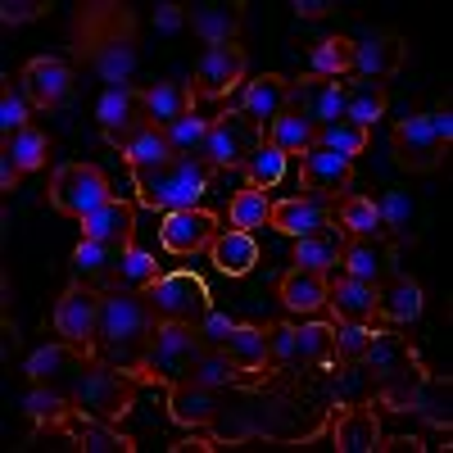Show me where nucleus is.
<instances>
[{
	"mask_svg": "<svg viewBox=\"0 0 453 453\" xmlns=\"http://www.w3.org/2000/svg\"><path fill=\"white\" fill-rule=\"evenodd\" d=\"M73 59L109 87H127L141 64V23L123 0H82L73 10Z\"/></svg>",
	"mask_w": 453,
	"mask_h": 453,
	"instance_id": "f257e3e1",
	"label": "nucleus"
},
{
	"mask_svg": "<svg viewBox=\"0 0 453 453\" xmlns=\"http://www.w3.org/2000/svg\"><path fill=\"white\" fill-rule=\"evenodd\" d=\"M155 326H159V318L150 309L145 290H104L91 354L100 363L145 376V354H150V340H155Z\"/></svg>",
	"mask_w": 453,
	"mask_h": 453,
	"instance_id": "f03ea898",
	"label": "nucleus"
},
{
	"mask_svg": "<svg viewBox=\"0 0 453 453\" xmlns=\"http://www.w3.org/2000/svg\"><path fill=\"white\" fill-rule=\"evenodd\" d=\"M59 386L68 390L78 418H96V422H113V426H119L127 412L136 408V395L145 386V376L141 372H123L113 363H100L91 354V358H82L78 367H73Z\"/></svg>",
	"mask_w": 453,
	"mask_h": 453,
	"instance_id": "7ed1b4c3",
	"label": "nucleus"
},
{
	"mask_svg": "<svg viewBox=\"0 0 453 453\" xmlns=\"http://www.w3.org/2000/svg\"><path fill=\"white\" fill-rule=\"evenodd\" d=\"M132 181H136V204L177 213V209H200V200L213 186V168H209V159L173 155L155 168H132Z\"/></svg>",
	"mask_w": 453,
	"mask_h": 453,
	"instance_id": "20e7f679",
	"label": "nucleus"
},
{
	"mask_svg": "<svg viewBox=\"0 0 453 453\" xmlns=\"http://www.w3.org/2000/svg\"><path fill=\"white\" fill-rule=\"evenodd\" d=\"M46 200H50L55 213L82 222V218H91L100 204H109L113 191H109L104 168H96V164H59L55 177H50V186H46Z\"/></svg>",
	"mask_w": 453,
	"mask_h": 453,
	"instance_id": "39448f33",
	"label": "nucleus"
},
{
	"mask_svg": "<svg viewBox=\"0 0 453 453\" xmlns=\"http://www.w3.org/2000/svg\"><path fill=\"white\" fill-rule=\"evenodd\" d=\"M204 349V340L196 326L186 322H159L155 326V340H150V354H145V381H186Z\"/></svg>",
	"mask_w": 453,
	"mask_h": 453,
	"instance_id": "423d86ee",
	"label": "nucleus"
},
{
	"mask_svg": "<svg viewBox=\"0 0 453 453\" xmlns=\"http://www.w3.org/2000/svg\"><path fill=\"white\" fill-rule=\"evenodd\" d=\"M268 141L263 127L254 119H245L241 109H222L218 119H209V141H204V159L213 173H226V168H245V159L254 150Z\"/></svg>",
	"mask_w": 453,
	"mask_h": 453,
	"instance_id": "0eeeda50",
	"label": "nucleus"
},
{
	"mask_svg": "<svg viewBox=\"0 0 453 453\" xmlns=\"http://www.w3.org/2000/svg\"><path fill=\"white\" fill-rule=\"evenodd\" d=\"M150 309H155L159 322H186V326H200L204 313L213 309L209 304V286L196 277V273H168L159 277L155 286L145 290Z\"/></svg>",
	"mask_w": 453,
	"mask_h": 453,
	"instance_id": "6e6552de",
	"label": "nucleus"
},
{
	"mask_svg": "<svg viewBox=\"0 0 453 453\" xmlns=\"http://www.w3.org/2000/svg\"><path fill=\"white\" fill-rule=\"evenodd\" d=\"M19 82L32 100L36 113H50V109H68L78 100V64L68 59H50V55H36L23 64Z\"/></svg>",
	"mask_w": 453,
	"mask_h": 453,
	"instance_id": "1a4fd4ad",
	"label": "nucleus"
},
{
	"mask_svg": "<svg viewBox=\"0 0 453 453\" xmlns=\"http://www.w3.org/2000/svg\"><path fill=\"white\" fill-rule=\"evenodd\" d=\"M100 299H104V290L73 281V286L55 299V313H50L55 335L91 354V345H96V326H100Z\"/></svg>",
	"mask_w": 453,
	"mask_h": 453,
	"instance_id": "9d476101",
	"label": "nucleus"
},
{
	"mask_svg": "<svg viewBox=\"0 0 453 453\" xmlns=\"http://www.w3.org/2000/svg\"><path fill=\"white\" fill-rule=\"evenodd\" d=\"M390 155H395V164L403 173L426 177V173H435L449 159V150L435 141L426 113H403V119L395 123V132H390Z\"/></svg>",
	"mask_w": 453,
	"mask_h": 453,
	"instance_id": "9b49d317",
	"label": "nucleus"
},
{
	"mask_svg": "<svg viewBox=\"0 0 453 453\" xmlns=\"http://www.w3.org/2000/svg\"><path fill=\"white\" fill-rule=\"evenodd\" d=\"M245 87V50L236 42H218L200 55L191 91L196 100H232Z\"/></svg>",
	"mask_w": 453,
	"mask_h": 453,
	"instance_id": "f8f14e48",
	"label": "nucleus"
},
{
	"mask_svg": "<svg viewBox=\"0 0 453 453\" xmlns=\"http://www.w3.org/2000/svg\"><path fill=\"white\" fill-rule=\"evenodd\" d=\"M345 100H349V82L345 78H318V73H309V78L290 82V96H286V109L299 113V119H309L318 127L345 119Z\"/></svg>",
	"mask_w": 453,
	"mask_h": 453,
	"instance_id": "ddd939ff",
	"label": "nucleus"
},
{
	"mask_svg": "<svg viewBox=\"0 0 453 453\" xmlns=\"http://www.w3.org/2000/svg\"><path fill=\"white\" fill-rule=\"evenodd\" d=\"M331 222H335V200L309 196V191L273 200V213H268V226H273V232H281V236H290V241L318 236V232H326Z\"/></svg>",
	"mask_w": 453,
	"mask_h": 453,
	"instance_id": "4468645a",
	"label": "nucleus"
},
{
	"mask_svg": "<svg viewBox=\"0 0 453 453\" xmlns=\"http://www.w3.org/2000/svg\"><path fill=\"white\" fill-rule=\"evenodd\" d=\"M119 155L127 159V168H155L164 159H173V141L159 123H150L145 113L141 119H132L127 127H113V132H100Z\"/></svg>",
	"mask_w": 453,
	"mask_h": 453,
	"instance_id": "2eb2a0df",
	"label": "nucleus"
},
{
	"mask_svg": "<svg viewBox=\"0 0 453 453\" xmlns=\"http://www.w3.org/2000/svg\"><path fill=\"white\" fill-rule=\"evenodd\" d=\"M340 273H349L367 286H381L386 277L399 273V245L386 241V236H349L345 258H340Z\"/></svg>",
	"mask_w": 453,
	"mask_h": 453,
	"instance_id": "dca6fc26",
	"label": "nucleus"
},
{
	"mask_svg": "<svg viewBox=\"0 0 453 453\" xmlns=\"http://www.w3.org/2000/svg\"><path fill=\"white\" fill-rule=\"evenodd\" d=\"M403 59H408V42L399 32L381 27V32H372L367 42H354L349 73L363 78V82H386V78H395V73L403 68Z\"/></svg>",
	"mask_w": 453,
	"mask_h": 453,
	"instance_id": "f3484780",
	"label": "nucleus"
},
{
	"mask_svg": "<svg viewBox=\"0 0 453 453\" xmlns=\"http://www.w3.org/2000/svg\"><path fill=\"white\" fill-rule=\"evenodd\" d=\"M354 181V159L335 155L326 145H313L309 155H299V186L309 196H326V200H340Z\"/></svg>",
	"mask_w": 453,
	"mask_h": 453,
	"instance_id": "a211bd4d",
	"label": "nucleus"
},
{
	"mask_svg": "<svg viewBox=\"0 0 453 453\" xmlns=\"http://www.w3.org/2000/svg\"><path fill=\"white\" fill-rule=\"evenodd\" d=\"M218 236V218L209 209H177V213H164V226H159V241L168 254L177 258H191L200 250H209Z\"/></svg>",
	"mask_w": 453,
	"mask_h": 453,
	"instance_id": "6ab92c4d",
	"label": "nucleus"
},
{
	"mask_svg": "<svg viewBox=\"0 0 453 453\" xmlns=\"http://www.w3.org/2000/svg\"><path fill=\"white\" fill-rule=\"evenodd\" d=\"M222 395L226 390H209V386H200V381H173L168 386V418L177 422V426H191V431H200V426H213L218 418H222Z\"/></svg>",
	"mask_w": 453,
	"mask_h": 453,
	"instance_id": "aec40b11",
	"label": "nucleus"
},
{
	"mask_svg": "<svg viewBox=\"0 0 453 453\" xmlns=\"http://www.w3.org/2000/svg\"><path fill=\"white\" fill-rule=\"evenodd\" d=\"M426 309V295H422V281H412L408 273H395L376 286V318L390 322V326H412Z\"/></svg>",
	"mask_w": 453,
	"mask_h": 453,
	"instance_id": "412c9836",
	"label": "nucleus"
},
{
	"mask_svg": "<svg viewBox=\"0 0 453 453\" xmlns=\"http://www.w3.org/2000/svg\"><path fill=\"white\" fill-rule=\"evenodd\" d=\"M286 96H290V78H281V73H258V78H250L241 87V100L226 104V109H241L245 119H254L263 132H268V123L277 119V113H286Z\"/></svg>",
	"mask_w": 453,
	"mask_h": 453,
	"instance_id": "4be33fe9",
	"label": "nucleus"
},
{
	"mask_svg": "<svg viewBox=\"0 0 453 453\" xmlns=\"http://www.w3.org/2000/svg\"><path fill=\"white\" fill-rule=\"evenodd\" d=\"M23 412L32 418V426H36V431H55V435H64V431H68V422L78 418V408H73L68 390H64V386H55V381H27Z\"/></svg>",
	"mask_w": 453,
	"mask_h": 453,
	"instance_id": "5701e85b",
	"label": "nucleus"
},
{
	"mask_svg": "<svg viewBox=\"0 0 453 453\" xmlns=\"http://www.w3.org/2000/svg\"><path fill=\"white\" fill-rule=\"evenodd\" d=\"M326 309L335 313V322H367L376 318V286L349 277V273H331L326 277Z\"/></svg>",
	"mask_w": 453,
	"mask_h": 453,
	"instance_id": "b1692460",
	"label": "nucleus"
},
{
	"mask_svg": "<svg viewBox=\"0 0 453 453\" xmlns=\"http://www.w3.org/2000/svg\"><path fill=\"white\" fill-rule=\"evenodd\" d=\"M141 109H145V119H150V123L173 127L177 119L196 113V91H191V82H181V78L150 82V87H141Z\"/></svg>",
	"mask_w": 453,
	"mask_h": 453,
	"instance_id": "393cba45",
	"label": "nucleus"
},
{
	"mask_svg": "<svg viewBox=\"0 0 453 453\" xmlns=\"http://www.w3.org/2000/svg\"><path fill=\"white\" fill-rule=\"evenodd\" d=\"M331 444L340 453H376V449H386L381 444V422H376L372 403H354V408L340 412V418L331 422Z\"/></svg>",
	"mask_w": 453,
	"mask_h": 453,
	"instance_id": "a878e982",
	"label": "nucleus"
},
{
	"mask_svg": "<svg viewBox=\"0 0 453 453\" xmlns=\"http://www.w3.org/2000/svg\"><path fill=\"white\" fill-rule=\"evenodd\" d=\"M82 241H100V245H136V204L127 200H109L100 204L91 218H82Z\"/></svg>",
	"mask_w": 453,
	"mask_h": 453,
	"instance_id": "bb28decb",
	"label": "nucleus"
},
{
	"mask_svg": "<svg viewBox=\"0 0 453 453\" xmlns=\"http://www.w3.org/2000/svg\"><path fill=\"white\" fill-rule=\"evenodd\" d=\"M263 376L268 372H245L226 349H200V358H196L186 381H200L209 390H245V386H258Z\"/></svg>",
	"mask_w": 453,
	"mask_h": 453,
	"instance_id": "cd10ccee",
	"label": "nucleus"
},
{
	"mask_svg": "<svg viewBox=\"0 0 453 453\" xmlns=\"http://www.w3.org/2000/svg\"><path fill=\"white\" fill-rule=\"evenodd\" d=\"M277 299L286 313H299V318H313L326 309V273H309V268H290L281 273L277 281Z\"/></svg>",
	"mask_w": 453,
	"mask_h": 453,
	"instance_id": "c85d7f7f",
	"label": "nucleus"
},
{
	"mask_svg": "<svg viewBox=\"0 0 453 453\" xmlns=\"http://www.w3.org/2000/svg\"><path fill=\"white\" fill-rule=\"evenodd\" d=\"M127 250L119 245H100V241H78V250H73L68 268H73V281L82 286H96V290H109L113 286V273H119Z\"/></svg>",
	"mask_w": 453,
	"mask_h": 453,
	"instance_id": "c756f323",
	"label": "nucleus"
},
{
	"mask_svg": "<svg viewBox=\"0 0 453 453\" xmlns=\"http://www.w3.org/2000/svg\"><path fill=\"white\" fill-rule=\"evenodd\" d=\"M345 232L340 226H326L318 236H299L290 250V268H309V273H340V258H345Z\"/></svg>",
	"mask_w": 453,
	"mask_h": 453,
	"instance_id": "7c9ffc66",
	"label": "nucleus"
},
{
	"mask_svg": "<svg viewBox=\"0 0 453 453\" xmlns=\"http://www.w3.org/2000/svg\"><path fill=\"white\" fill-rule=\"evenodd\" d=\"M186 27H191L200 42L218 46V42H236L245 27V5L232 0V5H191L186 10Z\"/></svg>",
	"mask_w": 453,
	"mask_h": 453,
	"instance_id": "2f4dec72",
	"label": "nucleus"
},
{
	"mask_svg": "<svg viewBox=\"0 0 453 453\" xmlns=\"http://www.w3.org/2000/svg\"><path fill=\"white\" fill-rule=\"evenodd\" d=\"M209 258H213V268L222 277H245V273H254V263H258V241H254V232H236V226H226V232L213 236Z\"/></svg>",
	"mask_w": 453,
	"mask_h": 453,
	"instance_id": "473e14b6",
	"label": "nucleus"
},
{
	"mask_svg": "<svg viewBox=\"0 0 453 453\" xmlns=\"http://www.w3.org/2000/svg\"><path fill=\"white\" fill-rule=\"evenodd\" d=\"M64 435L78 444L82 453H132L136 449L132 435H123L113 422H96V418H73Z\"/></svg>",
	"mask_w": 453,
	"mask_h": 453,
	"instance_id": "72a5a7b5",
	"label": "nucleus"
},
{
	"mask_svg": "<svg viewBox=\"0 0 453 453\" xmlns=\"http://www.w3.org/2000/svg\"><path fill=\"white\" fill-rule=\"evenodd\" d=\"M226 354H232L245 372H273V354H268V326L254 322H236L232 335H226Z\"/></svg>",
	"mask_w": 453,
	"mask_h": 453,
	"instance_id": "f704fd0d",
	"label": "nucleus"
},
{
	"mask_svg": "<svg viewBox=\"0 0 453 453\" xmlns=\"http://www.w3.org/2000/svg\"><path fill=\"white\" fill-rule=\"evenodd\" d=\"M82 358H91L87 349H78V345H68V340H55V345H46V349H36L32 358H27V381H64V376L78 367Z\"/></svg>",
	"mask_w": 453,
	"mask_h": 453,
	"instance_id": "c9c22d12",
	"label": "nucleus"
},
{
	"mask_svg": "<svg viewBox=\"0 0 453 453\" xmlns=\"http://www.w3.org/2000/svg\"><path fill=\"white\" fill-rule=\"evenodd\" d=\"M268 145L273 150H281V155L290 159V155H309V150L318 145V123H309V119H299V113H277V119L268 123Z\"/></svg>",
	"mask_w": 453,
	"mask_h": 453,
	"instance_id": "e433bc0d",
	"label": "nucleus"
},
{
	"mask_svg": "<svg viewBox=\"0 0 453 453\" xmlns=\"http://www.w3.org/2000/svg\"><path fill=\"white\" fill-rule=\"evenodd\" d=\"M295 358H299V367H331L335 322H299L295 326Z\"/></svg>",
	"mask_w": 453,
	"mask_h": 453,
	"instance_id": "4c0bfd02",
	"label": "nucleus"
},
{
	"mask_svg": "<svg viewBox=\"0 0 453 453\" xmlns=\"http://www.w3.org/2000/svg\"><path fill=\"white\" fill-rule=\"evenodd\" d=\"M386 109H390V91L386 82H349V100H345V119L358 123V127H376V119H386Z\"/></svg>",
	"mask_w": 453,
	"mask_h": 453,
	"instance_id": "58836bf2",
	"label": "nucleus"
},
{
	"mask_svg": "<svg viewBox=\"0 0 453 453\" xmlns=\"http://www.w3.org/2000/svg\"><path fill=\"white\" fill-rule=\"evenodd\" d=\"M141 87H109L104 96H100V104H96V123H100V132H113V127H127L132 119H141Z\"/></svg>",
	"mask_w": 453,
	"mask_h": 453,
	"instance_id": "ea45409f",
	"label": "nucleus"
},
{
	"mask_svg": "<svg viewBox=\"0 0 453 453\" xmlns=\"http://www.w3.org/2000/svg\"><path fill=\"white\" fill-rule=\"evenodd\" d=\"M335 222L345 236H381V209H376L372 196H340Z\"/></svg>",
	"mask_w": 453,
	"mask_h": 453,
	"instance_id": "a19ab883",
	"label": "nucleus"
},
{
	"mask_svg": "<svg viewBox=\"0 0 453 453\" xmlns=\"http://www.w3.org/2000/svg\"><path fill=\"white\" fill-rule=\"evenodd\" d=\"M159 277H164V273H159L155 254L141 250V245H127V254H123V263H119V273H113V286H109V290H150Z\"/></svg>",
	"mask_w": 453,
	"mask_h": 453,
	"instance_id": "79ce46f5",
	"label": "nucleus"
},
{
	"mask_svg": "<svg viewBox=\"0 0 453 453\" xmlns=\"http://www.w3.org/2000/svg\"><path fill=\"white\" fill-rule=\"evenodd\" d=\"M309 64L318 78H345L354 64V36H322L318 46H309Z\"/></svg>",
	"mask_w": 453,
	"mask_h": 453,
	"instance_id": "37998d69",
	"label": "nucleus"
},
{
	"mask_svg": "<svg viewBox=\"0 0 453 453\" xmlns=\"http://www.w3.org/2000/svg\"><path fill=\"white\" fill-rule=\"evenodd\" d=\"M376 209H381V236L386 241H395V245L418 241V232H412V200L403 191H386L376 200Z\"/></svg>",
	"mask_w": 453,
	"mask_h": 453,
	"instance_id": "c03bdc74",
	"label": "nucleus"
},
{
	"mask_svg": "<svg viewBox=\"0 0 453 453\" xmlns=\"http://www.w3.org/2000/svg\"><path fill=\"white\" fill-rule=\"evenodd\" d=\"M268 213H273V200H268V191H258V186H245V191H236L232 204H226V222H232L236 232L268 226Z\"/></svg>",
	"mask_w": 453,
	"mask_h": 453,
	"instance_id": "a18cd8bd",
	"label": "nucleus"
},
{
	"mask_svg": "<svg viewBox=\"0 0 453 453\" xmlns=\"http://www.w3.org/2000/svg\"><path fill=\"white\" fill-rule=\"evenodd\" d=\"M0 155H10L23 173H36V168L46 164V155H50V136L42 127H23L19 136L0 141Z\"/></svg>",
	"mask_w": 453,
	"mask_h": 453,
	"instance_id": "49530a36",
	"label": "nucleus"
},
{
	"mask_svg": "<svg viewBox=\"0 0 453 453\" xmlns=\"http://www.w3.org/2000/svg\"><path fill=\"white\" fill-rule=\"evenodd\" d=\"M32 113H36V109H32L23 82H19V78H14V82L5 78V87H0V136L10 141V136H19L23 127H32V123H27Z\"/></svg>",
	"mask_w": 453,
	"mask_h": 453,
	"instance_id": "de8ad7c7",
	"label": "nucleus"
},
{
	"mask_svg": "<svg viewBox=\"0 0 453 453\" xmlns=\"http://www.w3.org/2000/svg\"><path fill=\"white\" fill-rule=\"evenodd\" d=\"M245 186H258V191H273V186L286 177V155H281V150H273L268 141H263L258 150H254V155L245 159Z\"/></svg>",
	"mask_w": 453,
	"mask_h": 453,
	"instance_id": "09e8293b",
	"label": "nucleus"
},
{
	"mask_svg": "<svg viewBox=\"0 0 453 453\" xmlns=\"http://www.w3.org/2000/svg\"><path fill=\"white\" fill-rule=\"evenodd\" d=\"M318 145H326V150H335V155L354 159V155H363V150L372 145V132L358 127V123H349V119H335V123L318 127Z\"/></svg>",
	"mask_w": 453,
	"mask_h": 453,
	"instance_id": "8fccbe9b",
	"label": "nucleus"
},
{
	"mask_svg": "<svg viewBox=\"0 0 453 453\" xmlns=\"http://www.w3.org/2000/svg\"><path fill=\"white\" fill-rule=\"evenodd\" d=\"M168 141H173V155H191V159H204V141H209V119L200 113H186L173 127H164Z\"/></svg>",
	"mask_w": 453,
	"mask_h": 453,
	"instance_id": "3c124183",
	"label": "nucleus"
},
{
	"mask_svg": "<svg viewBox=\"0 0 453 453\" xmlns=\"http://www.w3.org/2000/svg\"><path fill=\"white\" fill-rule=\"evenodd\" d=\"M372 331L376 326H367V322H335V358L340 363H358L367 354V345H372Z\"/></svg>",
	"mask_w": 453,
	"mask_h": 453,
	"instance_id": "603ef678",
	"label": "nucleus"
},
{
	"mask_svg": "<svg viewBox=\"0 0 453 453\" xmlns=\"http://www.w3.org/2000/svg\"><path fill=\"white\" fill-rule=\"evenodd\" d=\"M268 354H273V367H299V358H295V322H273L268 326Z\"/></svg>",
	"mask_w": 453,
	"mask_h": 453,
	"instance_id": "864d4df0",
	"label": "nucleus"
},
{
	"mask_svg": "<svg viewBox=\"0 0 453 453\" xmlns=\"http://www.w3.org/2000/svg\"><path fill=\"white\" fill-rule=\"evenodd\" d=\"M42 14H50V0H5V5H0V23H5V27L32 23Z\"/></svg>",
	"mask_w": 453,
	"mask_h": 453,
	"instance_id": "5fc2aeb1",
	"label": "nucleus"
},
{
	"mask_svg": "<svg viewBox=\"0 0 453 453\" xmlns=\"http://www.w3.org/2000/svg\"><path fill=\"white\" fill-rule=\"evenodd\" d=\"M232 326H236V322L226 318V313H213V309H209L204 322H200L196 331H200V340H204V349H222V345H226V335H232Z\"/></svg>",
	"mask_w": 453,
	"mask_h": 453,
	"instance_id": "6e6d98bb",
	"label": "nucleus"
},
{
	"mask_svg": "<svg viewBox=\"0 0 453 453\" xmlns=\"http://www.w3.org/2000/svg\"><path fill=\"white\" fill-rule=\"evenodd\" d=\"M426 123H431V132H435V141L449 150L453 145V109H449V100H440L431 113H426Z\"/></svg>",
	"mask_w": 453,
	"mask_h": 453,
	"instance_id": "4d7b16f0",
	"label": "nucleus"
},
{
	"mask_svg": "<svg viewBox=\"0 0 453 453\" xmlns=\"http://www.w3.org/2000/svg\"><path fill=\"white\" fill-rule=\"evenodd\" d=\"M181 23H186V5H159L155 10V27L159 32H177Z\"/></svg>",
	"mask_w": 453,
	"mask_h": 453,
	"instance_id": "13d9d810",
	"label": "nucleus"
},
{
	"mask_svg": "<svg viewBox=\"0 0 453 453\" xmlns=\"http://www.w3.org/2000/svg\"><path fill=\"white\" fill-rule=\"evenodd\" d=\"M19 177H23V168H19L10 155H0V191H5V196L19 191Z\"/></svg>",
	"mask_w": 453,
	"mask_h": 453,
	"instance_id": "bf43d9fd",
	"label": "nucleus"
},
{
	"mask_svg": "<svg viewBox=\"0 0 453 453\" xmlns=\"http://www.w3.org/2000/svg\"><path fill=\"white\" fill-rule=\"evenodd\" d=\"M335 5H331V0H295V14L299 19H326Z\"/></svg>",
	"mask_w": 453,
	"mask_h": 453,
	"instance_id": "052dcab7",
	"label": "nucleus"
}]
</instances>
